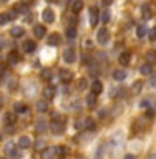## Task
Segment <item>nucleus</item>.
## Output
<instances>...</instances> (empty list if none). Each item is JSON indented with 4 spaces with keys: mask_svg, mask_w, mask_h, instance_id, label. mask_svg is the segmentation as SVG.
<instances>
[{
    "mask_svg": "<svg viewBox=\"0 0 156 159\" xmlns=\"http://www.w3.org/2000/svg\"><path fill=\"white\" fill-rule=\"evenodd\" d=\"M47 2H57V0H47Z\"/></svg>",
    "mask_w": 156,
    "mask_h": 159,
    "instance_id": "nucleus-46",
    "label": "nucleus"
},
{
    "mask_svg": "<svg viewBox=\"0 0 156 159\" xmlns=\"http://www.w3.org/2000/svg\"><path fill=\"white\" fill-rule=\"evenodd\" d=\"M149 40H156V27L151 28V32H149Z\"/></svg>",
    "mask_w": 156,
    "mask_h": 159,
    "instance_id": "nucleus-42",
    "label": "nucleus"
},
{
    "mask_svg": "<svg viewBox=\"0 0 156 159\" xmlns=\"http://www.w3.org/2000/svg\"><path fill=\"white\" fill-rule=\"evenodd\" d=\"M98 8L97 7H92L90 8V25L92 27H97V23H98Z\"/></svg>",
    "mask_w": 156,
    "mask_h": 159,
    "instance_id": "nucleus-7",
    "label": "nucleus"
},
{
    "mask_svg": "<svg viewBox=\"0 0 156 159\" xmlns=\"http://www.w3.org/2000/svg\"><path fill=\"white\" fill-rule=\"evenodd\" d=\"M43 144H45V139H38L37 141V149H45Z\"/></svg>",
    "mask_w": 156,
    "mask_h": 159,
    "instance_id": "nucleus-41",
    "label": "nucleus"
},
{
    "mask_svg": "<svg viewBox=\"0 0 156 159\" xmlns=\"http://www.w3.org/2000/svg\"><path fill=\"white\" fill-rule=\"evenodd\" d=\"M20 61V55L17 53V52H12L8 55V63L10 65H15V63H18Z\"/></svg>",
    "mask_w": 156,
    "mask_h": 159,
    "instance_id": "nucleus-25",
    "label": "nucleus"
},
{
    "mask_svg": "<svg viewBox=\"0 0 156 159\" xmlns=\"http://www.w3.org/2000/svg\"><path fill=\"white\" fill-rule=\"evenodd\" d=\"M125 159H136V157H135V154H126V156H125Z\"/></svg>",
    "mask_w": 156,
    "mask_h": 159,
    "instance_id": "nucleus-44",
    "label": "nucleus"
},
{
    "mask_svg": "<svg viewBox=\"0 0 156 159\" xmlns=\"http://www.w3.org/2000/svg\"><path fill=\"white\" fill-rule=\"evenodd\" d=\"M123 143H125V136L121 133L115 134V136L110 139V144H108V149H110V156H115L116 154V151H120V149L123 148Z\"/></svg>",
    "mask_w": 156,
    "mask_h": 159,
    "instance_id": "nucleus-1",
    "label": "nucleus"
},
{
    "mask_svg": "<svg viewBox=\"0 0 156 159\" xmlns=\"http://www.w3.org/2000/svg\"><path fill=\"white\" fill-rule=\"evenodd\" d=\"M42 18H43L45 23H52L53 20H55V12H53L52 8H45L43 13H42Z\"/></svg>",
    "mask_w": 156,
    "mask_h": 159,
    "instance_id": "nucleus-5",
    "label": "nucleus"
},
{
    "mask_svg": "<svg viewBox=\"0 0 156 159\" xmlns=\"http://www.w3.org/2000/svg\"><path fill=\"white\" fill-rule=\"evenodd\" d=\"M0 159H3V157H0Z\"/></svg>",
    "mask_w": 156,
    "mask_h": 159,
    "instance_id": "nucleus-48",
    "label": "nucleus"
},
{
    "mask_svg": "<svg viewBox=\"0 0 156 159\" xmlns=\"http://www.w3.org/2000/svg\"><path fill=\"white\" fill-rule=\"evenodd\" d=\"M151 71H153V66L149 63H144V65H141V68H139V73L144 75V76H146V75H151Z\"/></svg>",
    "mask_w": 156,
    "mask_h": 159,
    "instance_id": "nucleus-21",
    "label": "nucleus"
},
{
    "mask_svg": "<svg viewBox=\"0 0 156 159\" xmlns=\"http://www.w3.org/2000/svg\"><path fill=\"white\" fill-rule=\"evenodd\" d=\"M63 60H65L67 63H75V60H77V55H75L73 48H67V50H65V53H63Z\"/></svg>",
    "mask_w": 156,
    "mask_h": 159,
    "instance_id": "nucleus-6",
    "label": "nucleus"
},
{
    "mask_svg": "<svg viewBox=\"0 0 156 159\" xmlns=\"http://www.w3.org/2000/svg\"><path fill=\"white\" fill-rule=\"evenodd\" d=\"M146 33H148V28L144 27V25H139V27L136 28V35H138V38H144V37H146Z\"/></svg>",
    "mask_w": 156,
    "mask_h": 159,
    "instance_id": "nucleus-26",
    "label": "nucleus"
},
{
    "mask_svg": "<svg viewBox=\"0 0 156 159\" xmlns=\"http://www.w3.org/2000/svg\"><path fill=\"white\" fill-rule=\"evenodd\" d=\"M55 152H57L58 157H65V156H67V149H65V146H57V148H55Z\"/></svg>",
    "mask_w": 156,
    "mask_h": 159,
    "instance_id": "nucleus-32",
    "label": "nucleus"
},
{
    "mask_svg": "<svg viewBox=\"0 0 156 159\" xmlns=\"http://www.w3.org/2000/svg\"><path fill=\"white\" fill-rule=\"evenodd\" d=\"M33 33H35V37L43 38V37H45V27H42V25H37V27H33Z\"/></svg>",
    "mask_w": 156,
    "mask_h": 159,
    "instance_id": "nucleus-23",
    "label": "nucleus"
},
{
    "mask_svg": "<svg viewBox=\"0 0 156 159\" xmlns=\"http://www.w3.org/2000/svg\"><path fill=\"white\" fill-rule=\"evenodd\" d=\"M103 149H105V144H100V146H98V149H97V157H95V159H102Z\"/></svg>",
    "mask_w": 156,
    "mask_h": 159,
    "instance_id": "nucleus-39",
    "label": "nucleus"
},
{
    "mask_svg": "<svg viewBox=\"0 0 156 159\" xmlns=\"http://www.w3.org/2000/svg\"><path fill=\"white\" fill-rule=\"evenodd\" d=\"M30 146H32V139L28 136H20L18 138V148L20 149H28Z\"/></svg>",
    "mask_w": 156,
    "mask_h": 159,
    "instance_id": "nucleus-9",
    "label": "nucleus"
},
{
    "mask_svg": "<svg viewBox=\"0 0 156 159\" xmlns=\"http://www.w3.org/2000/svg\"><path fill=\"white\" fill-rule=\"evenodd\" d=\"M3 121H5V124H13V123H15V114L5 113V114H3Z\"/></svg>",
    "mask_w": 156,
    "mask_h": 159,
    "instance_id": "nucleus-29",
    "label": "nucleus"
},
{
    "mask_svg": "<svg viewBox=\"0 0 156 159\" xmlns=\"http://www.w3.org/2000/svg\"><path fill=\"white\" fill-rule=\"evenodd\" d=\"M47 128H48V124L45 119H38L37 124H35V129H37V133H45L47 131Z\"/></svg>",
    "mask_w": 156,
    "mask_h": 159,
    "instance_id": "nucleus-13",
    "label": "nucleus"
},
{
    "mask_svg": "<svg viewBox=\"0 0 156 159\" xmlns=\"http://www.w3.org/2000/svg\"><path fill=\"white\" fill-rule=\"evenodd\" d=\"M35 108H37L38 113H47L48 111V104H47V101H43V99L42 101H37V106Z\"/></svg>",
    "mask_w": 156,
    "mask_h": 159,
    "instance_id": "nucleus-20",
    "label": "nucleus"
},
{
    "mask_svg": "<svg viewBox=\"0 0 156 159\" xmlns=\"http://www.w3.org/2000/svg\"><path fill=\"white\" fill-rule=\"evenodd\" d=\"M125 78H126V71H125V70H115V71H113V80H116V81H123Z\"/></svg>",
    "mask_w": 156,
    "mask_h": 159,
    "instance_id": "nucleus-15",
    "label": "nucleus"
},
{
    "mask_svg": "<svg viewBox=\"0 0 156 159\" xmlns=\"http://www.w3.org/2000/svg\"><path fill=\"white\" fill-rule=\"evenodd\" d=\"M139 106L144 108V109H149V108H151V101H149V99H143V101L139 103Z\"/></svg>",
    "mask_w": 156,
    "mask_h": 159,
    "instance_id": "nucleus-38",
    "label": "nucleus"
},
{
    "mask_svg": "<svg viewBox=\"0 0 156 159\" xmlns=\"http://www.w3.org/2000/svg\"><path fill=\"white\" fill-rule=\"evenodd\" d=\"M5 152H7V156L10 159H20V148L15 146L13 143H7V146H5Z\"/></svg>",
    "mask_w": 156,
    "mask_h": 159,
    "instance_id": "nucleus-2",
    "label": "nucleus"
},
{
    "mask_svg": "<svg viewBox=\"0 0 156 159\" xmlns=\"http://www.w3.org/2000/svg\"><path fill=\"white\" fill-rule=\"evenodd\" d=\"M42 80H45V81H48V80H52V70H48V68L42 70Z\"/></svg>",
    "mask_w": 156,
    "mask_h": 159,
    "instance_id": "nucleus-33",
    "label": "nucleus"
},
{
    "mask_svg": "<svg viewBox=\"0 0 156 159\" xmlns=\"http://www.w3.org/2000/svg\"><path fill=\"white\" fill-rule=\"evenodd\" d=\"M151 86H153V88H156V76H153V78H151Z\"/></svg>",
    "mask_w": 156,
    "mask_h": 159,
    "instance_id": "nucleus-45",
    "label": "nucleus"
},
{
    "mask_svg": "<svg viewBox=\"0 0 156 159\" xmlns=\"http://www.w3.org/2000/svg\"><path fill=\"white\" fill-rule=\"evenodd\" d=\"M102 89H103L102 81H100V80H93V81H92V93L100 94V93H102Z\"/></svg>",
    "mask_w": 156,
    "mask_h": 159,
    "instance_id": "nucleus-10",
    "label": "nucleus"
},
{
    "mask_svg": "<svg viewBox=\"0 0 156 159\" xmlns=\"http://www.w3.org/2000/svg\"><path fill=\"white\" fill-rule=\"evenodd\" d=\"M102 22L103 23H108L110 22V12H108V10H105V12L102 13Z\"/></svg>",
    "mask_w": 156,
    "mask_h": 159,
    "instance_id": "nucleus-37",
    "label": "nucleus"
},
{
    "mask_svg": "<svg viewBox=\"0 0 156 159\" xmlns=\"http://www.w3.org/2000/svg\"><path fill=\"white\" fill-rule=\"evenodd\" d=\"M10 35L15 38H20V37H23V28L22 27H13L12 30H10Z\"/></svg>",
    "mask_w": 156,
    "mask_h": 159,
    "instance_id": "nucleus-22",
    "label": "nucleus"
},
{
    "mask_svg": "<svg viewBox=\"0 0 156 159\" xmlns=\"http://www.w3.org/2000/svg\"><path fill=\"white\" fill-rule=\"evenodd\" d=\"M67 37L68 38H75V37H77V28H75V27H68L67 28Z\"/></svg>",
    "mask_w": 156,
    "mask_h": 159,
    "instance_id": "nucleus-34",
    "label": "nucleus"
},
{
    "mask_svg": "<svg viewBox=\"0 0 156 159\" xmlns=\"http://www.w3.org/2000/svg\"><path fill=\"white\" fill-rule=\"evenodd\" d=\"M35 42L33 40H25V43H23V50H25V53H32V52H35Z\"/></svg>",
    "mask_w": 156,
    "mask_h": 159,
    "instance_id": "nucleus-11",
    "label": "nucleus"
},
{
    "mask_svg": "<svg viewBox=\"0 0 156 159\" xmlns=\"http://www.w3.org/2000/svg\"><path fill=\"white\" fill-rule=\"evenodd\" d=\"M120 63H121L123 65V66H126V65L130 63V61H131V53H128V52H123L121 55H120Z\"/></svg>",
    "mask_w": 156,
    "mask_h": 159,
    "instance_id": "nucleus-12",
    "label": "nucleus"
},
{
    "mask_svg": "<svg viewBox=\"0 0 156 159\" xmlns=\"http://www.w3.org/2000/svg\"><path fill=\"white\" fill-rule=\"evenodd\" d=\"M13 109H15V113H20V114L27 113V106H25L23 103H15V106H13Z\"/></svg>",
    "mask_w": 156,
    "mask_h": 159,
    "instance_id": "nucleus-28",
    "label": "nucleus"
},
{
    "mask_svg": "<svg viewBox=\"0 0 156 159\" xmlns=\"http://www.w3.org/2000/svg\"><path fill=\"white\" fill-rule=\"evenodd\" d=\"M60 43V35L58 33H52L48 37V45H53V47H57V45Z\"/></svg>",
    "mask_w": 156,
    "mask_h": 159,
    "instance_id": "nucleus-24",
    "label": "nucleus"
},
{
    "mask_svg": "<svg viewBox=\"0 0 156 159\" xmlns=\"http://www.w3.org/2000/svg\"><path fill=\"white\" fill-rule=\"evenodd\" d=\"M10 20V17H8V12L7 13H0V25H5Z\"/></svg>",
    "mask_w": 156,
    "mask_h": 159,
    "instance_id": "nucleus-36",
    "label": "nucleus"
},
{
    "mask_svg": "<svg viewBox=\"0 0 156 159\" xmlns=\"http://www.w3.org/2000/svg\"><path fill=\"white\" fill-rule=\"evenodd\" d=\"M60 80H62L63 83H70L73 80V73L70 71V70H60Z\"/></svg>",
    "mask_w": 156,
    "mask_h": 159,
    "instance_id": "nucleus-8",
    "label": "nucleus"
},
{
    "mask_svg": "<svg viewBox=\"0 0 156 159\" xmlns=\"http://www.w3.org/2000/svg\"><path fill=\"white\" fill-rule=\"evenodd\" d=\"M50 129H52L53 134H62L65 126H63V123L60 121V119H55V121H52V124H50Z\"/></svg>",
    "mask_w": 156,
    "mask_h": 159,
    "instance_id": "nucleus-4",
    "label": "nucleus"
},
{
    "mask_svg": "<svg viewBox=\"0 0 156 159\" xmlns=\"http://www.w3.org/2000/svg\"><path fill=\"white\" fill-rule=\"evenodd\" d=\"M83 126H85V119H80V121L75 123V128H77V129H82Z\"/></svg>",
    "mask_w": 156,
    "mask_h": 159,
    "instance_id": "nucleus-40",
    "label": "nucleus"
},
{
    "mask_svg": "<svg viewBox=\"0 0 156 159\" xmlns=\"http://www.w3.org/2000/svg\"><path fill=\"white\" fill-rule=\"evenodd\" d=\"M3 2H5V0H3Z\"/></svg>",
    "mask_w": 156,
    "mask_h": 159,
    "instance_id": "nucleus-50",
    "label": "nucleus"
},
{
    "mask_svg": "<svg viewBox=\"0 0 156 159\" xmlns=\"http://www.w3.org/2000/svg\"><path fill=\"white\" fill-rule=\"evenodd\" d=\"M141 88H143V81H136V83L131 86V93H133V94H138L139 91H141Z\"/></svg>",
    "mask_w": 156,
    "mask_h": 159,
    "instance_id": "nucleus-30",
    "label": "nucleus"
},
{
    "mask_svg": "<svg viewBox=\"0 0 156 159\" xmlns=\"http://www.w3.org/2000/svg\"><path fill=\"white\" fill-rule=\"evenodd\" d=\"M144 58H146V63H149V65L156 63V52L149 50V52H146V55H144Z\"/></svg>",
    "mask_w": 156,
    "mask_h": 159,
    "instance_id": "nucleus-19",
    "label": "nucleus"
},
{
    "mask_svg": "<svg viewBox=\"0 0 156 159\" xmlns=\"http://www.w3.org/2000/svg\"><path fill=\"white\" fill-rule=\"evenodd\" d=\"M97 40H98V43L100 45H106L110 42V32L106 28H102V30H98V33H97Z\"/></svg>",
    "mask_w": 156,
    "mask_h": 159,
    "instance_id": "nucleus-3",
    "label": "nucleus"
},
{
    "mask_svg": "<svg viewBox=\"0 0 156 159\" xmlns=\"http://www.w3.org/2000/svg\"><path fill=\"white\" fill-rule=\"evenodd\" d=\"M141 15H143V18H144V20L151 18V10H149L148 5H144V7L141 8Z\"/></svg>",
    "mask_w": 156,
    "mask_h": 159,
    "instance_id": "nucleus-31",
    "label": "nucleus"
},
{
    "mask_svg": "<svg viewBox=\"0 0 156 159\" xmlns=\"http://www.w3.org/2000/svg\"><path fill=\"white\" fill-rule=\"evenodd\" d=\"M82 8H83V2H82V0H75V2L72 3V13L78 15L80 12H82Z\"/></svg>",
    "mask_w": 156,
    "mask_h": 159,
    "instance_id": "nucleus-14",
    "label": "nucleus"
},
{
    "mask_svg": "<svg viewBox=\"0 0 156 159\" xmlns=\"http://www.w3.org/2000/svg\"><path fill=\"white\" fill-rule=\"evenodd\" d=\"M88 86V80L87 78H80L78 80V89H85Z\"/></svg>",
    "mask_w": 156,
    "mask_h": 159,
    "instance_id": "nucleus-35",
    "label": "nucleus"
},
{
    "mask_svg": "<svg viewBox=\"0 0 156 159\" xmlns=\"http://www.w3.org/2000/svg\"><path fill=\"white\" fill-rule=\"evenodd\" d=\"M95 104H97V94L90 93L88 96H87V106L88 108H95Z\"/></svg>",
    "mask_w": 156,
    "mask_h": 159,
    "instance_id": "nucleus-18",
    "label": "nucleus"
},
{
    "mask_svg": "<svg viewBox=\"0 0 156 159\" xmlns=\"http://www.w3.org/2000/svg\"><path fill=\"white\" fill-rule=\"evenodd\" d=\"M153 159H156V157H153Z\"/></svg>",
    "mask_w": 156,
    "mask_h": 159,
    "instance_id": "nucleus-49",
    "label": "nucleus"
},
{
    "mask_svg": "<svg viewBox=\"0 0 156 159\" xmlns=\"http://www.w3.org/2000/svg\"><path fill=\"white\" fill-rule=\"evenodd\" d=\"M85 128H87L88 131H95V129H97V124H95L93 119L87 118V119H85Z\"/></svg>",
    "mask_w": 156,
    "mask_h": 159,
    "instance_id": "nucleus-27",
    "label": "nucleus"
},
{
    "mask_svg": "<svg viewBox=\"0 0 156 159\" xmlns=\"http://www.w3.org/2000/svg\"><path fill=\"white\" fill-rule=\"evenodd\" d=\"M111 2H113V0H102V3L106 5V7H108V5H111Z\"/></svg>",
    "mask_w": 156,
    "mask_h": 159,
    "instance_id": "nucleus-43",
    "label": "nucleus"
},
{
    "mask_svg": "<svg viewBox=\"0 0 156 159\" xmlns=\"http://www.w3.org/2000/svg\"><path fill=\"white\" fill-rule=\"evenodd\" d=\"M0 139H2V134H0Z\"/></svg>",
    "mask_w": 156,
    "mask_h": 159,
    "instance_id": "nucleus-47",
    "label": "nucleus"
},
{
    "mask_svg": "<svg viewBox=\"0 0 156 159\" xmlns=\"http://www.w3.org/2000/svg\"><path fill=\"white\" fill-rule=\"evenodd\" d=\"M55 154H57V152H55V148H45L43 152H42V157L43 159H52Z\"/></svg>",
    "mask_w": 156,
    "mask_h": 159,
    "instance_id": "nucleus-16",
    "label": "nucleus"
},
{
    "mask_svg": "<svg viewBox=\"0 0 156 159\" xmlns=\"http://www.w3.org/2000/svg\"><path fill=\"white\" fill-rule=\"evenodd\" d=\"M43 96H45V99H53V96H55V88L53 86H47L43 89Z\"/></svg>",
    "mask_w": 156,
    "mask_h": 159,
    "instance_id": "nucleus-17",
    "label": "nucleus"
}]
</instances>
